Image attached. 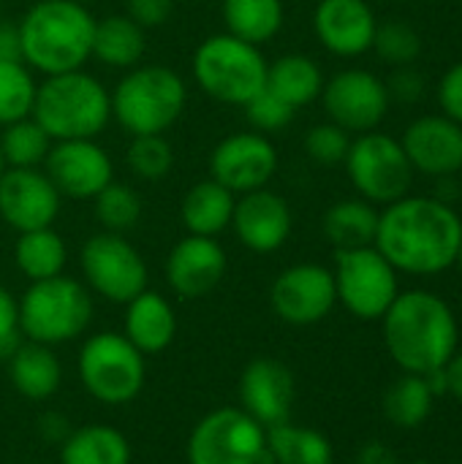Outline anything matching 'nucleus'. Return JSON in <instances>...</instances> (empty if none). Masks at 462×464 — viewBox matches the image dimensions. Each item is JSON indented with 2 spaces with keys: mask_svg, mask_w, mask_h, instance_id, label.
Returning <instances> with one entry per match:
<instances>
[{
  "mask_svg": "<svg viewBox=\"0 0 462 464\" xmlns=\"http://www.w3.org/2000/svg\"><path fill=\"white\" fill-rule=\"evenodd\" d=\"M460 242L462 220L452 204L436 196H403L378 212L373 247L398 272L430 277L455 266Z\"/></svg>",
  "mask_w": 462,
  "mask_h": 464,
  "instance_id": "f257e3e1",
  "label": "nucleus"
},
{
  "mask_svg": "<svg viewBox=\"0 0 462 464\" xmlns=\"http://www.w3.org/2000/svg\"><path fill=\"white\" fill-rule=\"evenodd\" d=\"M387 353L403 372L430 375L457 353L460 326L455 310L433 291H400L381 318Z\"/></svg>",
  "mask_w": 462,
  "mask_h": 464,
  "instance_id": "f03ea898",
  "label": "nucleus"
},
{
  "mask_svg": "<svg viewBox=\"0 0 462 464\" xmlns=\"http://www.w3.org/2000/svg\"><path fill=\"white\" fill-rule=\"evenodd\" d=\"M95 16L74 0H38L16 24L22 63L41 76L79 71L93 60Z\"/></svg>",
  "mask_w": 462,
  "mask_h": 464,
  "instance_id": "7ed1b4c3",
  "label": "nucleus"
},
{
  "mask_svg": "<svg viewBox=\"0 0 462 464\" xmlns=\"http://www.w3.org/2000/svg\"><path fill=\"white\" fill-rule=\"evenodd\" d=\"M33 120L52 141L98 139L112 122V92L84 68L44 76L38 82Z\"/></svg>",
  "mask_w": 462,
  "mask_h": 464,
  "instance_id": "20e7f679",
  "label": "nucleus"
},
{
  "mask_svg": "<svg viewBox=\"0 0 462 464\" xmlns=\"http://www.w3.org/2000/svg\"><path fill=\"white\" fill-rule=\"evenodd\" d=\"M185 106V79L161 63L133 65L112 90V120L128 136H166V130L182 117Z\"/></svg>",
  "mask_w": 462,
  "mask_h": 464,
  "instance_id": "39448f33",
  "label": "nucleus"
},
{
  "mask_svg": "<svg viewBox=\"0 0 462 464\" xmlns=\"http://www.w3.org/2000/svg\"><path fill=\"white\" fill-rule=\"evenodd\" d=\"M267 57L261 46H253L231 33H215L204 38L193 57L191 71L204 95L226 106H245L267 84Z\"/></svg>",
  "mask_w": 462,
  "mask_h": 464,
  "instance_id": "423d86ee",
  "label": "nucleus"
},
{
  "mask_svg": "<svg viewBox=\"0 0 462 464\" xmlns=\"http://www.w3.org/2000/svg\"><path fill=\"white\" fill-rule=\"evenodd\" d=\"M93 321V299L87 285L74 277L57 275L30 283L19 299L22 337L41 345H60L87 332Z\"/></svg>",
  "mask_w": 462,
  "mask_h": 464,
  "instance_id": "0eeeda50",
  "label": "nucleus"
},
{
  "mask_svg": "<svg viewBox=\"0 0 462 464\" xmlns=\"http://www.w3.org/2000/svg\"><path fill=\"white\" fill-rule=\"evenodd\" d=\"M343 166L359 198L376 207H387L408 196L417 174L403 144L378 130H368L351 139Z\"/></svg>",
  "mask_w": 462,
  "mask_h": 464,
  "instance_id": "6e6552de",
  "label": "nucleus"
},
{
  "mask_svg": "<svg viewBox=\"0 0 462 464\" xmlns=\"http://www.w3.org/2000/svg\"><path fill=\"white\" fill-rule=\"evenodd\" d=\"M79 381L103 405H128L144 386V353L125 334H93L79 351Z\"/></svg>",
  "mask_w": 462,
  "mask_h": 464,
  "instance_id": "1a4fd4ad",
  "label": "nucleus"
},
{
  "mask_svg": "<svg viewBox=\"0 0 462 464\" xmlns=\"http://www.w3.org/2000/svg\"><path fill=\"white\" fill-rule=\"evenodd\" d=\"M338 302L359 321H381L400 294L398 269L370 245L335 253Z\"/></svg>",
  "mask_w": 462,
  "mask_h": 464,
  "instance_id": "9d476101",
  "label": "nucleus"
},
{
  "mask_svg": "<svg viewBox=\"0 0 462 464\" xmlns=\"http://www.w3.org/2000/svg\"><path fill=\"white\" fill-rule=\"evenodd\" d=\"M188 464H272L267 430L242 408L204 416L188 438Z\"/></svg>",
  "mask_w": 462,
  "mask_h": 464,
  "instance_id": "9b49d317",
  "label": "nucleus"
},
{
  "mask_svg": "<svg viewBox=\"0 0 462 464\" xmlns=\"http://www.w3.org/2000/svg\"><path fill=\"white\" fill-rule=\"evenodd\" d=\"M79 266L84 283L114 304H128L147 291V264L125 234L101 231L82 245Z\"/></svg>",
  "mask_w": 462,
  "mask_h": 464,
  "instance_id": "f8f14e48",
  "label": "nucleus"
},
{
  "mask_svg": "<svg viewBox=\"0 0 462 464\" xmlns=\"http://www.w3.org/2000/svg\"><path fill=\"white\" fill-rule=\"evenodd\" d=\"M321 103L329 122L349 133H368L384 122L392 101L384 79L365 68H346L324 82Z\"/></svg>",
  "mask_w": 462,
  "mask_h": 464,
  "instance_id": "ddd939ff",
  "label": "nucleus"
},
{
  "mask_svg": "<svg viewBox=\"0 0 462 464\" xmlns=\"http://www.w3.org/2000/svg\"><path fill=\"white\" fill-rule=\"evenodd\" d=\"M278 171V150L270 136L237 130L223 136L210 152V179L234 196L267 188Z\"/></svg>",
  "mask_w": 462,
  "mask_h": 464,
  "instance_id": "4468645a",
  "label": "nucleus"
},
{
  "mask_svg": "<svg viewBox=\"0 0 462 464\" xmlns=\"http://www.w3.org/2000/svg\"><path fill=\"white\" fill-rule=\"evenodd\" d=\"M41 169L57 193L71 201H93L109 182H114V163L98 139L52 141Z\"/></svg>",
  "mask_w": 462,
  "mask_h": 464,
  "instance_id": "2eb2a0df",
  "label": "nucleus"
},
{
  "mask_svg": "<svg viewBox=\"0 0 462 464\" xmlns=\"http://www.w3.org/2000/svg\"><path fill=\"white\" fill-rule=\"evenodd\" d=\"M275 315L291 326H313L338 304L332 269L321 264H294L283 269L270 291Z\"/></svg>",
  "mask_w": 462,
  "mask_h": 464,
  "instance_id": "dca6fc26",
  "label": "nucleus"
},
{
  "mask_svg": "<svg viewBox=\"0 0 462 464\" xmlns=\"http://www.w3.org/2000/svg\"><path fill=\"white\" fill-rule=\"evenodd\" d=\"M63 196L44 169H5L0 177V218L16 234L49 228L60 215Z\"/></svg>",
  "mask_w": 462,
  "mask_h": 464,
  "instance_id": "f3484780",
  "label": "nucleus"
},
{
  "mask_svg": "<svg viewBox=\"0 0 462 464\" xmlns=\"http://www.w3.org/2000/svg\"><path fill=\"white\" fill-rule=\"evenodd\" d=\"M291 226L294 215L289 201L270 188H259L237 196L229 228L234 231L242 247L267 256L286 245V239L291 237Z\"/></svg>",
  "mask_w": 462,
  "mask_h": 464,
  "instance_id": "a211bd4d",
  "label": "nucleus"
},
{
  "mask_svg": "<svg viewBox=\"0 0 462 464\" xmlns=\"http://www.w3.org/2000/svg\"><path fill=\"white\" fill-rule=\"evenodd\" d=\"M229 258L218 239L188 234L182 237L166 256V283L182 299H202L212 294L223 275Z\"/></svg>",
  "mask_w": 462,
  "mask_h": 464,
  "instance_id": "6ab92c4d",
  "label": "nucleus"
},
{
  "mask_svg": "<svg viewBox=\"0 0 462 464\" xmlns=\"http://www.w3.org/2000/svg\"><path fill=\"white\" fill-rule=\"evenodd\" d=\"M294 375L291 370L270 356L253 359L240 375V402L242 411L259 421L264 430L278 427L291 419L294 408Z\"/></svg>",
  "mask_w": 462,
  "mask_h": 464,
  "instance_id": "aec40b11",
  "label": "nucleus"
},
{
  "mask_svg": "<svg viewBox=\"0 0 462 464\" xmlns=\"http://www.w3.org/2000/svg\"><path fill=\"white\" fill-rule=\"evenodd\" d=\"M400 144L419 174L438 179L462 171V125L447 114H425L414 120Z\"/></svg>",
  "mask_w": 462,
  "mask_h": 464,
  "instance_id": "412c9836",
  "label": "nucleus"
},
{
  "mask_svg": "<svg viewBox=\"0 0 462 464\" xmlns=\"http://www.w3.org/2000/svg\"><path fill=\"white\" fill-rule=\"evenodd\" d=\"M378 19L368 0H319L313 30L319 44L335 57H359L373 49Z\"/></svg>",
  "mask_w": 462,
  "mask_h": 464,
  "instance_id": "4be33fe9",
  "label": "nucleus"
},
{
  "mask_svg": "<svg viewBox=\"0 0 462 464\" xmlns=\"http://www.w3.org/2000/svg\"><path fill=\"white\" fill-rule=\"evenodd\" d=\"M125 340L142 353H161L177 334V315L166 296L142 291L125 304Z\"/></svg>",
  "mask_w": 462,
  "mask_h": 464,
  "instance_id": "5701e85b",
  "label": "nucleus"
},
{
  "mask_svg": "<svg viewBox=\"0 0 462 464\" xmlns=\"http://www.w3.org/2000/svg\"><path fill=\"white\" fill-rule=\"evenodd\" d=\"M234 201L237 196L231 190H226L221 182L207 177L191 185L188 193L182 196V204H180L182 226L188 228V234L218 239L231 226Z\"/></svg>",
  "mask_w": 462,
  "mask_h": 464,
  "instance_id": "b1692460",
  "label": "nucleus"
},
{
  "mask_svg": "<svg viewBox=\"0 0 462 464\" xmlns=\"http://www.w3.org/2000/svg\"><path fill=\"white\" fill-rule=\"evenodd\" d=\"M147 30H142L128 14H109L95 19L93 30V60L106 68L131 71L142 63L147 49Z\"/></svg>",
  "mask_w": 462,
  "mask_h": 464,
  "instance_id": "393cba45",
  "label": "nucleus"
},
{
  "mask_svg": "<svg viewBox=\"0 0 462 464\" xmlns=\"http://www.w3.org/2000/svg\"><path fill=\"white\" fill-rule=\"evenodd\" d=\"M324 73L319 63L308 54H280L267 65V90L286 101L294 111L321 98Z\"/></svg>",
  "mask_w": 462,
  "mask_h": 464,
  "instance_id": "a878e982",
  "label": "nucleus"
},
{
  "mask_svg": "<svg viewBox=\"0 0 462 464\" xmlns=\"http://www.w3.org/2000/svg\"><path fill=\"white\" fill-rule=\"evenodd\" d=\"M8 375L14 389L27 400H46L60 389L63 370L49 345L22 343L8 359Z\"/></svg>",
  "mask_w": 462,
  "mask_h": 464,
  "instance_id": "bb28decb",
  "label": "nucleus"
},
{
  "mask_svg": "<svg viewBox=\"0 0 462 464\" xmlns=\"http://www.w3.org/2000/svg\"><path fill=\"white\" fill-rule=\"evenodd\" d=\"M378 231V209L365 198H343L324 212V237L335 250L370 247Z\"/></svg>",
  "mask_w": 462,
  "mask_h": 464,
  "instance_id": "cd10ccee",
  "label": "nucleus"
},
{
  "mask_svg": "<svg viewBox=\"0 0 462 464\" xmlns=\"http://www.w3.org/2000/svg\"><path fill=\"white\" fill-rule=\"evenodd\" d=\"M221 14L226 33L253 46L272 41L286 22L283 0H223Z\"/></svg>",
  "mask_w": 462,
  "mask_h": 464,
  "instance_id": "c85d7f7f",
  "label": "nucleus"
},
{
  "mask_svg": "<svg viewBox=\"0 0 462 464\" xmlns=\"http://www.w3.org/2000/svg\"><path fill=\"white\" fill-rule=\"evenodd\" d=\"M60 464H131V446L123 432L90 424L68 432L60 443Z\"/></svg>",
  "mask_w": 462,
  "mask_h": 464,
  "instance_id": "c756f323",
  "label": "nucleus"
},
{
  "mask_svg": "<svg viewBox=\"0 0 462 464\" xmlns=\"http://www.w3.org/2000/svg\"><path fill=\"white\" fill-rule=\"evenodd\" d=\"M65 261H68V247L52 226L35 228V231H22L16 237L14 264L30 283L63 275Z\"/></svg>",
  "mask_w": 462,
  "mask_h": 464,
  "instance_id": "7c9ffc66",
  "label": "nucleus"
},
{
  "mask_svg": "<svg viewBox=\"0 0 462 464\" xmlns=\"http://www.w3.org/2000/svg\"><path fill=\"white\" fill-rule=\"evenodd\" d=\"M267 449L272 464H332L335 451L327 435L310 427L283 421L267 430Z\"/></svg>",
  "mask_w": 462,
  "mask_h": 464,
  "instance_id": "2f4dec72",
  "label": "nucleus"
},
{
  "mask_svg": "<svg viewBox=\"0 0 462 464\" xmlns=\"http://www.w3.org/2000/svg\"><path fill=\"white\" fill-rule=\"evenodd\" d=\"M436 405V392L425 375L403 372L384 394V413L400 430L422 427Z\"/></svg>",
  "mask_w": 462,
  "mask_h": 464,
  "instance_id": "473e14b6",
  "label": "nucleus"
},
{
  "mask_svg": "<svg viewBox=\"0 0 462 464\" xmlns=\"http://www.w3.org/2000/svg\"><path fill=\"white\" fill-rule=\"evenodd\" d=\"M49 150H52V139L33 117L3 125L0 152L8 169H41Z\"/></svg>",
  "mask_w": 462,
  "mask_h": 464,
  "instance_id": "72a5a7b5",
  "label": "nucleus"
},
{
  "mask_svg": "<svg viewBox=\"0 0 462 464\" xmlns=\"http://www.w3.org/2000/svg\"><path fill=\"white\" fill-rule=\"evenodd\" d=\"M38 82L22 60L0 63V128L33 117Z\"/></svg>",
  "mask_w": 462,
  "mask_h": 464,
  "instance_id": "f704fd0d",
  "label": "nucleus"
},
{
  "mask_svg": "<svg viewBox=\"0 0 462 464\" xmlns=\"http://www.w3.org/2000/svg\"><path fill=\"white\" fill-rule=\"evenodd\" d=\"M95 218L98 223L103 226V231H112V234H125L131 231L139 218H142V198L139 193L131 188V185H123V182H109L95 198Z\"/></svg>",
  "mask_w": 462,
  "mask_h": 464,
  "instance_id": "c9c22d12",
  "label": "nucleus"
},
{
  "mask_svg": "<svg viewBox=\"0 0 462 464\" xmlns=\"http://www.w3.org/2000/svg\"><path fill=\"white\" fill-rule=\"evenodd\" d=\"M125 163L128 169L144 179V182H161L172 174L174 169V150L166 136L152 133V136H131V144L125 150Z\"/></svg>",
  "mask_w": 462,
  "mask_h": 464,
  "instance_id": "e433bc0d",
  "label": "nucleus"
},
{
  "mask_svg": "<svg viewBox=\"0 0 462 464\" xmlns=\"http://www.w3.org/2000/svg\"><path fill=\"white\" fill-rule=\"evenodd\" d=\"M373 52L400 68V65H414L417 57L422 54V38L419 33L408 24V22H400V19H389L384 24L376 27V35H373Z\"/></svg>",
  "mask_w": 462,
  "mask_h": 464,
  "instance_id": "4c0bfd02",
  "label": "nucleus"
},
{
  "mask_svg": "<svg viewBox=\"0 0 462 464\" xmlns=\"http://www.w3.org/2000/svg\"><path fill=\"white\" fill-rule=\"evenodd\" d=\"M242 109H245V117H248L251 130L264 133V136L280 133L283 128L291 125L294 114H297L286 101H280V98H278L275 92H270L267 87H264L256 98H251Z\"/></svg>",
  "mask_w": 462,
  "mask_h": 464,
  "instance_id": "58836bf2",
  "label": "nucleus"
},
{
  "mask_svg": "<svg viewBox=\"0 0 462 464\" xmlns=\"http://www.w3.org/2000/svg\"><path fill=\"white\" fill-rule=\"evenodd\" d=\"M351 147V133L343 130L335 122H319L308 130L305 136V152L310 160L321 163V166H338L346 160Z\"/></svg>",
  "mask_w": 462,
  "mask_h": 464,
  "instance_id": "ea45409f",
  "label": "nucleus"
},
{
  "mask_svg": "<svg viewBox=\"0 0 462 464\" xmlns=\"http://www.w3.org/2000/svg\"><path fill=\"white\" fill-rule=\"evenodd\" d=\"M19 345H22L19 302L11 296L8 288L0 285V359H11Z\"/></svg>",
  "mask_w": 462,
  "mask_h": 464,
  "instance_id": "a19ab883",
  "label": "nucleus"
},
{
  "mask_svg": "<svg viewBox=\"0 0 462 464\" xmlns=\"http://www.w3.org/2000/svg\"><path fill=\"white\" fill-rule=\"evenodd\" d=\"M387 84V92H389V101H398V103H417L422 95H425V79L417 68L411 65H400L395 68V73L389 76Z\"/></svg>",
  "mask_w": 462,
  "mask_h": 464,
  "instance_id": "79ce46f5",
  "label": "nucleus"
},
{
  "mask_svg": "<svg viewBox=\"0 0 462 464\" xmlns=\"http://www.w3.org/2000/svg\"><path fill=\"white\" fill-rule=\"evenodd\" d=\"M174 11V0H125V11L142 30L163 27Z\"/></svg>",
  "mask_w": 462,
  "mask_h": 464,
  "instance_id": "37998d69",
  "label": "nucleus"
},
{
  "mask_svg": "<svg viewBox=\"0 0 462 464\" xmlns=\"http://www.w3.org/2000/svg\"><path fill=\"white\" fill-rule=\"evenodd\" d=\"M438 106L441 114L462 125V60L455 63L438 82Z\"/></svg>",
  "mask_w": 462,
  "mask_h": 464,
  "instance_id": "c03bdc74",
  "label": "nucleus"
},
{
  "mask_svg": "<svg viewBox=\"0 0 462 464\" xmlns=\"http://www.w3.org/2000/svg\"><path fill=\"white\" fill-rule=\"evenodd\" d=\"M3 60H22V52H19L16 24H8L0 19V63Z\"/></svg>",
  "mask_w": 462,
  "mask_h": 464,
  "instance_id": "a18cd8bd",
  "label": "nucleus"
},
{
  "mask_svg": "<svg viewBox=\"0 0 462 464\" xmlns=\"http://www.w3.org/2000/svg\"><path fill=\"white\" fill-rule=\"evenodd\" d=\"M444 383H447V394H452L457 402H462V351H457L447 367H444Z\"/></svg>",
  "mask_w": 462,
  "mask_h": 464,
  "instance_id": "49530a36",
  "label": "nucleus"
},
{
  "mask_svg": "<svg viewBox=\"0 0 462 464\" xmlns=\"http://www.w3.org/2000/svg\"><path fill=\"white\" fill-rule=\"evenodd\" d=\"M359 464H395V457H392L384 446L370 443V446L359 454Z\"/></svg>",
  "mask_w": 462,
  "mask_h": 464,
  "instance_id": "de8ad7c7",
  "label": "nucleus"
},
{
  "mask_svg": "<svg viewBox=\"0 0 462 464\" xmlns=\"http://www.w3.org/2000/svg\"><path fill=\"white\" fill-rule=\"evenodd\" d=\"M455 264L460 266V272H462V242H460V250H457V258H455Z\"/></svg>",
  "mask_w": 462,
  "mask_h": 464,
  "instance_id": "09e8293b",
  "label": "nucleus"
},
{
  "mask_svg": "<svg viewBox=\"0 0 462 464\" xmlns=\"http://www.w3.org/2000/svg\"><path fill=\"white\" fill-rule=\"evenodd\" d=\"M8 166H5V160H3V152H0V177H3V171H5Z\"/></svg>",
  "mask_w": 462,
  "mask_h": 464,
  "instance_id": "8fccbe9b",
  "label": "nucleus"
},
{
  "mask_svg": "<svg viewBox=\"0 0 462 464\" xmlns=\"http://www.w3.org/2000/svg\"><path fill=\"white\" fill-rule=\"evenodd\" d=\"M74 3H82V5H87V8H90V3H95V0H74Z\"/></svg>",
  "mask_w": 462,
  "mask_h": 464,
  "instance_id": "3c124183",
  "label": "nucleus"
}]
</instances>
